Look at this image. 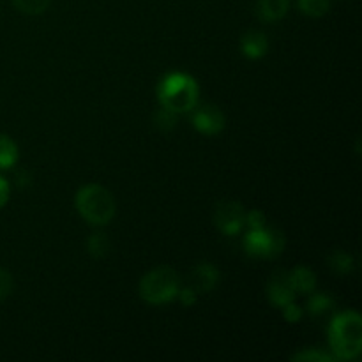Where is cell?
<instances>
[{
	"label": "cell",
	"mask_w": 362,
	"mask_h": 362,
	"mask_svg": "<svg viewBox=\"0 0 362 362\" xmlns=\"http://www.w3.org/2000/svg\"><path fill=\"white\" fill-rule=\"evenodd\" d=\"M240 52L247 59H262V57L267 55L269 52V41L267 35L264 32L258 30H250L243 35L240 39Z\"/></svg>",
	"instance_id": "cell-9"
},
{
	"label": "cell",
	"mask_w": 362,
	"mask_h": 362,
	"mask_svg": "<svg viewBox=\"0 0 362 362\" xmlns=\"http://www.w3.org/2000/svg\"><path fill=\"white\" fill-rule=\"evenodd\" d=\"M158 98L163 108L173 113H189L198 105L200 88L197 80L186 73H170L158 87Z\"/></svg>",
	"instance_id": "cell-2"
},
{
	"label": "cell",
	"mask_w": 362,
	"mask_h": 362,
	"mask_svg": "<svg viewBox=\"0 0 362 362\" xmlns=\"http://www.w3.org/2000/svg\"><path fill=\"white\" fill-rule=\"evenodd\" d=\"M11 2L20 13L28 14V16H37L48 9L52 0H11Z\"/></svg>",
	"instance_id": "cell-17"
},
{
	"label": "cell",
	"mask_w": 362,
	"mask_h": 362,
	"mask_svg": "<svg viewBox=\"0 0 362 362\" xmlns=\"http://www.w3.org/2000/svg\"><path fill=\"white\" fill-rule=\"evenodd\" d=\"M9 200V182L4 177H0V209Z\"/></svg>",
	"instance_id": "cell-25"
},
{
	"label": "cell",
	"mask_w": 362,
	"mask_h": 362,
	"mask_svg": "<svg viewBox=\"0 0 362 362\" xmlns=\"http://www.w3.org/2000/svg\"><path fill=\"white\" fill-rule=\"evenodd\" d=\"M193 126L197 131L207 136H216L225 129V115L216 105H202L194 106L193 110Z\"/></svg>",
	"instance_id": "cell-7"
},
{
	"label": "cell",
	"mask_w": 362,
	"mask_h": 362,
	"mask_svg": "<svg viewBox=\"0 0 362 362\" xmlns=\"http://www.w3.org/2000/svg\"><path fill=\"white\" fill-rule=\"evenodd\" d=\"M13 292V278L7 271L0 269V303L11 296Z\"/></svg>",
	"instance_id": "cell-21"
},
{
	"label": "cell",
	"mask_w": 362,
	"mask_h": 362,
	"mask_svg": "<svg viewBox=\"0 0 362 362\" xmlns=\"http://www.w3.org/2000/svg\"><path fill=\"white\" fill-rule=\"evenodd\" d=\"M78 212L92 226H105L113 219L117 204L113 194L99 184H87L76 193Z\"/></svg>",
	"instance_id": "cell-3"
},
{
	"label": "cell",
	"mask_w": 362,
	"mask_h": 362,
	"mask_svg": "<svg viewBox=\"0 0 362 362\" xmlns=\"http://www.w3.org/2000/svg\"><path fill=\"white\" fill-rule=\"evenodd\" d=\"M87 250H88V255L94 258H105L106 255L110 253V240L108 237L105 235V233H94V235H90V239H88L87 243Z\"/></svg>",
	"instance_id": "cell-18"
},
{
	"label": "cell",
	"mask_w": 362,
	"mask_h": 362,
	"mask_svg": "<svg viewBox=\"0 0 362 362\" xmlns=\"http://www.w3.org/2000/svg\"><path fill=\"white\" fill-rule=\"evenodd\" d=\"M219 281V271L212 264H198L193 271V288L197 293L211 292Z\"/></svg>",
	"instance_id": "cell-10"
},
{
	"label": "cell",
	"mask_w": 362,
	"mask_h": 362,
	"mask_svg": "<svg viewBox=\"0 0 362 362\" xmlns=\"http://www.w3.org/2000/svg\"><path fill=\"white\" fill-rule=\"evenodd\" d=\"M175 119H177V113L170 112L166 108H159L154 115V124L159 127L161 131H170L173 126H175Z\"/></svg>",
	"instance_id": "cell-20"
},
{
	"label": "cell",
	"mask_w": 362,
	"mask_h": 362,
	"mask_svg": "<svg viewBox=\"0 0 362 362\" xmlns=\"http://www.w3.org/2000/svg\"><path fill=\"white\" fill-rule=\"evenodd\" d=\"M281 310H283V317H285L288 322H292V324H296V322H299L300 318H303V308L297 306L293 300L292 303L285 304Z\"/></svg>",
	"instance_id": "cell-22"
},
{
	"label": "cell",
	"mask_w": 362,
	"mask_h": 362,
	"mask_svg": "<svg viewBox=\"0 0 362 362\" xmlns=\"http://www.w3.org/2000/svg\"><path fill=\"white\" fill-rule=\"evenodd\" d=\"M329 267L339 276L350 274L354 271V258L350 257L345 251H334V253L329 257Z\"/></svg>",
	"instance_id": "cell-16"
},
{
	"label": "cell",
	"mask_w": 362,
	"mask_h": 362,
	"mask_svg": "<svg viewBox=\"0 0 362 362\" xmlns=\"http://www.w3.org/2000/svg\"><path fill=\"white\" fill-rule=\"evenodd\" d=\"M290 278L296 293H313L317 288V274L310 267L299 265L290 272Z\"/></svg>",
	"instance_id": "cell-12"
},
{
	"label": "cell",
	"mask_w": 362,
	"mask_h": 362,
	"mask_svg": "<svg viewBox=\"0 0 362 362\" xmlns=\"http://www.w3.org/2000/svg\"><path fill=\"white\" fill-rule=\"evenodd\" d=\"M179 274L166 265L148 271L140 281V297L152 306L172 303L179 296Z\"/></svg>",
	"instance_id": "cell-4"
},
{
	"label": "cell",
	"mask_w": 362,
	"mask_h": 362,
	"mask_svg": "<svg viewBox=\"0 0 362 362\" xmlns=\"http://www.w3.org/2000/svg\"><path fill=\"white\" fill-rule=\"evenodd\" d=\"M246 223L250 230L265 228V216L260 211H251L250 214H246Z\"/></svg>",
	"instance_id": "cell-23"
},
{
	"label": "cell",
	"mask_w": 362,
	"mask_h": 362,
	"mask_svg": "<svg viewBox=\"0 0 362 362\" xmlns=\"http://www.w3.org/2000/svg\"><path fill=\"white\" fill-rule=\"evenodd\" d=\"M197 290L193 288V286H187V288H182V290H179V299H180V303L184 304V306H193L194 304V300H197Z\"/></svg>",
	"instance_id": "cell-24"
},
{
	"label": "cell",
	"mask_w": 362,
	"mask_h": 362,
	"mask_svg": "<svg viewBox=\"0 0 362 362\" xmlns=\"http://www.w3.org/2000/svg\"><path fill=\"white\" fill-rule=\"evenodd\" d=\"M296 288L292 285V278H290V272L286 271H278L272 274V278L269 279L267 285V297L271 300L272 306L283 308L285 304L292 303L296 299Z\"/></svg>",
	"instance_id": "cell-8"
},
{
	"label": "cell",
	"mask_w": 362,
	"mask_h": 362,
	"mask_svg": "<svg viewBox=\"0 0 362 362\" xmlns=\"http://www.w3.org/2000/svg\"><path fill=\"white\" fill-rule=\"evenodd\" d=\"M292 359L297 362H331L334 361V356H329V354L322 352V350L310 349V350H303V352L296 354Z\"/></svg>",
	"instance_id": "cell-19"
},
{
	"label": "cell",
	"mask_w": 362,
	"mask_h": 362,
	"mask_svg": "<svg viewBox=\"0 0 362 362\" xmlns=\"http://www.w3.org/2000/svg\"><path fill=\"white\" fill-rule=\"evenodd\" d=\"M290 9V0H258L257 14L265 23H276L283 20Z\"/></svg>",
	"instance_id": "cell-11"
},
{
	"label": "cell",
	"mask_w": 362,
	"mask_h": 362,
	"mask_svg": "<svg viewBox=\"0 0 362 362\" xmlns=\"http://www.w3.org/2000/svg\"><path fill=\"white\" fill-rule=\"evenodd\" d=\"M214 223L225 235H237L246 225V211L239 202H223L216 207Z\"/></svg>",
	"instance_id": "cell-6"
},
{
	"label": "cell",
	"mask_w": 362,
	"mask_h": 362,
	"mask_svg": "<svg viewBox=\"0 0 362 362\" xmlns=\"http://www.w3.org/2000/svg\"><path fill=\"white\" fill-rule=\"evenodd\" d=\"M285 235L276 228L250 230L244 237V250L255 258H274L285 250Z\"/></svg>",
	"instance_id": "cell-5"
},
{
	"label": "cell",
	"mask_w": 362,
	"mask_h": 362,
	"mask_svg": "<svg viewBox=\"0 0 362 362\" xmlns=\"http://www.w3.org/2000/svg\"><path fill=\"white\" fill-rule=\"evenodd\" d=\"M334 308V299L327 293H315L308 300V311L311 317H320V315L327 313Z\"/></svg>",
	"instance_id": "cell-15"
},
{
	"label": "cell",
	"mask_w": 362,
	"mask_h": 362,
	"mask_svg": "<svg viewBox=\"0 0 362 362\" xmlns=\"http://www.w3.org/2000/svg\"><path fill=\"white\" fill-rule=\"evenodd\" d=\"M18 158H20V152H18L16 144L7 134H0V170L13 168L18 163Z\"/></svg>",
	"instance_id": "cell-13"
},
{
	"label": "cell",
	"mask_w": 362,
	"mask_h": 362,
	"mask_svg": "<svg viewBox=\"0 0 362 362\" xmlns=\"http://www.w3.org/2000/svg\"><path fill=\"white\" fill-rule=\"evenodd\" d=\"M297 7L310 18H322L331 9V0H297Z\"/></svg>",
	"instance_id": "cell-14"
},
{
	"label": "cell",
	"mask_w": 362,
	"mask_h": 362,
	"mask_svg": "<svg viewBox=\"0 0 362 362\" xmlns=\"http://www.w3.org/2000/svg\"><path fill=\"white\" fill-rule=\"evenodd\" d=\"M329 345L339 361H354L362 350V318L356 311L336 315L329 327Z\"/></svg>",
	"instance_id": "cell-1"
}]
</instances>
